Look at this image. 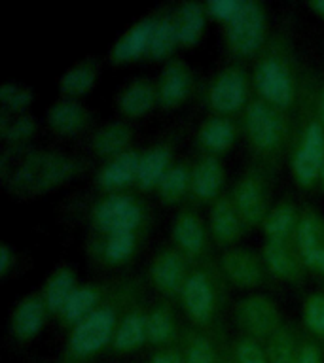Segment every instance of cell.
Returning a JSON list of instances; mask_svg holds the SVG:
<instances>
[{"instance_id": "5bb4252c", "label": "cell", "mask_w": 324, "mask_h": 363, "mask_svg": "<svg viewBox=\"0 0 324 363\" xmlns=\"http://www.w3.org/2000/svg\"><path fill=\"white\" fill-rule=\"evenodd\" d=\"M222 267H224L227 277L241 286H254L261 280L260 261L249 250L233 248L224 252Z\"/></svg>"}, {"instance_id": "9c48e42d", "label": "cell", "mask_w": 324, "mask_h": 363, "mask_svg": "<svg viewBox=\"0 0 324 363\" xmlns=\"http://www.w3.org/2000/svg\"><path fill=\"white\" fill-rule=\"evenodd\" d=\"M247 95V79L244 72L239 68H226L222 70L209 89L210 104L220 112L237 110Z\"/></svg>"}, {"instance_id": "cb8c5ba5", "label": "cell", "mask_w": 324, "mask_h": 363, "mask_svg": "<svg viewBox=\"0 0 324 363\" xmlns=\"http://www.w3.org/2000/svg\"><path fill=\"white\" fill-rule=\"evenodd\" d=\"M131 138V129L124 121H110L104 123L93 135V147L101 155H118L125 152V146Z\"/></svg>"}, {"instance_id": "836d02e7", "label": "cell", "mask_w": 324, "mask_h": 363, "mask_svg": "<svg viewBox=\"0 0 324 363\" xmlns=\"http://www.w3.org/2000/svg\"><path fill=\"white\" fill-rule=\"evenodd\" d=\"M146 333L152 345L163 346L175 335V320L165 306H156L146 314Z\"/></svg>"}, {"instance_id": "bcb514c9", "label": "cell", "mask_w": 324, "mask_h": 363, "mask_svg": "<svg viewBox=\"0 0 324 363\" xmlns=\"http://www.w3.org/2000/svg\"><path fill=\"white\" fill-rule=\"evenodd\" d=\"M146 363H184L182 354L175 348H159L150 356Z\"/></svg>"}, {"instance_id": "4dcf8cb0", "label": "cell", "mask_w": 324, "mask_h": 363, "mask_svg": "<svg viewBox=\"0 0 324 363\" xmlns=\"http://www.w3.org/2000/svg\"><path fill=\"white\" fill-rule=\"evenodd\" d=\"M235 138V127L226 118L207 119L199 129V140L210 150H226Z\"/></svg>"}, {"instance_id": "7dc6e473", "label": "cell", "mask_w": 324, "mask_h": 363, "mask_svg": "<svg viewBox=\"0 0 324 363\" xmlns=\"http://www.w3.org/2000/svg\"><path fill=\"white\" fill-rule=\"evenodd\" d=\"M301 257H303V261H306L307 265L324 271V244H318L317 248H313L311 252H307V254H303Z\"/></svg>"}, {"instance_id": "52a82bcc", "label": "cell", "mask_w": 324, "mask_h": 363, "mask_svg": "<svg viewBox=\"0 0 324 363\" xmlns=\"http://www.w3.org/2000/svg\"><path fill=\"white\" fill-rule=\"evenodd\" d=\"M324 167V129L317 119L309 121L294 155V172L303 184L323 172Z\"/></svg>"}, {"instance_id": "f5cc1de1", "label": "cell", "mask_w": 324, "mask_h": 363, "mask_svg": "<svg viewBox=\"0 0 324 363\" xmlns=\"http://www.w3.org/2000/svg\"><path fill=\"white\" fill-rule=\"evenodd\" d=\"M230 363H233V362H230Z\"/></svg>"}, {"instance_id": "e575fe53", "label": "cell", "mask_w": 324, "mask_h": 363, "mask_svg": "<svg viewBox=\"0 0 324 363\" xmlns=\"http://www.w3.org/2000/svg\"><path fill=\"white\" fill-rule=\"evenodd\" d=\"M176 42H180V38H178V27H176L175 19H171V17L156 19L148 51L153 57H163L175 48Z\"/></svg>"}, {"instance_id": "8992f818", "label": "cell", "mask_w": 324, "mask_h": 363, "mask_svg": "<svg viewBox=\"0 0 324 363\" xmlns=\"http://www.w3.org/2000/svg\"><path fill=\"white\" fill-rule=\"evenodd\" d=\"M141 206L135 199L125 193H114L102 199L93 210L97 225L104 231H124V229H135L141 221Z\"/></svg>"}, {"instance_id": "f6af8a7d", "label": "cell", "mask_w": 324, "mask_h": 363, "mask_svg": "<svg viewBox=\"0 0 324 363\" xmlns=\"http://www.w3.org/2000/svg\"><path fill=\"white\" fill-rule=\"evenodd\" d=\"M296 363H323V350L315 342H301Z\"/></svg>"}, {"instance_id": "ffe728a7", "label": "cell", "mask_w": 324, "mask_h": 363, "mask_svg": "<svg viewBox=\"0 0 324 363\" xmlns=\"http://www.w3.org/2000/svg\"><path fill=\"white\" fill-rule=\"evenodd\" d=\"M48 121L59 133H74L85 123V108L76 99H59L48 110Z\"/></svg>"}, {"instance_id": "6da1fadb", "label": "cell", "mask_w": 324, "mask_h": 363, "mask_svg": "<svg viewBox=\"0 0 324 363\" xmlns=\"http://www.w3.org/2000/svg\"><path fill=\"white\" fill-rule=\"evenodd\" d=\"M78 161L59 152H44V150H31V152L17 161L16 169L8 176V187L17 195L28 197L36 195L59 182L67 180L78 170Z\"/></svg>"}, {"instance_id": "484cf974", "label": "cell", "mask_w": 324, "mask_h": 363, "mask_svg": "<svg viewBox=\"0 0 324 363\" xmlns=\"http://www.w3.org/2000/svg\"><path fill=\"white\" fill-rule=\"evenodd\" d=\"M210 227L216 238L220 240H233L241 231L239 225V212L230 199H218L212 206L210 214Z\"/></svg>"}, {"instance_id": "db71d44e", "label": "cell", "mask_w": 324, "mask_h": 363, "mask_svg": "<svg viewBox=\"0 0 324 363\" xmlns=\"http://www.w3.org/2000/svg\"><path fill=\"white\" fill-rule=\"evenodd\" d=\"M74 363H76V362H74Z\"/></svg>"}, {"instance_id": "9a60e30c", "label": "cell", "mask_w": 324, "mask_h": 363, "mask_svg": "<svg viewBox=\"0 0 324 363\" xmlns=\"http://www.w3.org/2000/svg\"><path fill=\"white\" fill-rule=\"evenodd\" d=\"M150 274H152L156 286L163 289V291H169V294L180 289L186 282V278H184V261L173 250H163L153 257Z\"/></svg>"}, {"instance_id": "d4e9b609", "label": "cell", "mask_w": 324, "mask_h": 363, "mask_svg": "<svg viewBox=\"0 0 324 363\" xmlns=\"http://www.w3.org/2000/svg\"><path fill=\"white\" fill-rule=\"evenodd\" d=\"M156 89L146 79H135L131 82L119 95V108L129 116H141L153 104Z\"/></svg>"}, {"instance_id": "30bf717a", "label": "cell", "mask_w": 324, "mask_h": 363, "mask_svg": "<svg viewBox=\"0 0 324 363\" xmlns=\"http://www.w3.org/2000/svg\"><path fill=\"white\" fill-rule=\"evenodd\" d=\"M45 320V301L38 295L28 294L17 301L11 312V333L19 340L33 339Z\"/></svg>"}, {"instance_id": "4316f807", "label": "cell", "mask_w": 324, "mask_h": 363, "mask_svg": "<svg viewBox=\"0 0 324 363\" xmlns=\"http://www.w3.org/2000/svg\"><path fill=\"white\" fill-rule=\"evenodd\" d=\"M178 27V38L184 44H192L199 38L205 25L203 6L195 0H188L178 8V17L175 19Z\"/></svg>"}, {"instance_id": "74e56055", "label": "cell", "mask_w": 324, "mask_h": 363, "mask_svg": "<svg viewBox=\"0 0 324 363\" xmlns=\"http://www.w3.org/2000/svg\"><path fill=\"white\" fill-rule=\"evenodd\" d=\"M36 129V119L33 116L19 112H2L0 130L6 140H21L31 136Z\"/></svg>"}, {"instance_id": "7a4b0ae2", "label": "cell", "mask_w": 324, "mask_h": 363, "mask_svg": "<svg viewBox=\"0 0 324 363\" xmlns=\"http://www.w3.org/2000/svg\"><path fill=\"white\" fill-rule=\"evenodd\" d=\"M116 328H118V322H116V312L112 306H97L90 314H85L82 320L74 323L67 342L68 356L72 357L74 362L93 356L114 339Z\"/></svg>"}, {"instance_id": "d6a6232c", "label": "cell", "mask_w": 324, "mask_h": 363, "mask_svg": "<svg viewBox=\"0 0 324 363\" xmlns=\"http://www.w3.org/2000/svg\"><path fill=\"white\" fill-rule=\"evenodd\" d=\"M97 79V67L90 61H80L63 72L59 85L70 95H80L90 89Z\"/></svg>"}, {"instance_id": "7402d4cb", "label": "cell", "mask_w": 324, "mask_h": 363, "mask_svg": "<svg viewBox=\"0 0 324 363\" xmlns=\"http://www.w3.org/2000/svg\"><path fill=\"white\" fill-rule=\"evenodd\" d=\"M222 178H224V172H222L220 161L215 155H205L203 159H199V163L192 172L193 193L199 197H212L222 186Z\"/></svg>"}, {"instance_id": "f35d334b", "label": "cell", "mask_w": 324, "mask_h": 363, "mask_svg": "<svg viewBox=\"0 0 324 363\" xmlns=\"http://www.w3.org/2000/svg\"><path fill=\"white\" fill-rule=\"evenodd\" d=\"M33 101V89L19 82H4L0 85V102L4 112H19Z\"/></svg>"}, {"instance_id": "b9f144b4", "label": "cell", "mask_w": 324, "mask_h": 363, "mask_svg": "<svg viewBox=\"0 0 324 363\" xmlns=\"http://www.w3.org/2000/svg\"><path fill=\"white\" fill-rule=\"evenodd\" d=\"M135 248V231L124 229V231L108 233L104 242V255L110 261H122Z\"/></svg>"}, {"instance_id": "5b68a950", "label": "cell", "mask_w": 324, "mask_h": 363, "mask_svg": "<svg viewBox=\"0 0 324 363\" xmlns=\"http://www.w3.org/2000/svg\"><path fill=\"white\" fill-rule=\"evenodd\" d=\"M256 87L273 104H290L294 99V78L279 57H264L254 70Z\"/></svg>"}, {"instance_id": "ac0fdd59", "label": "cell", "mask_w": 324, "mask_h": 363, "mask_svg": "<svg viewBox=\"0 0 324 363\" xmlns=\"http://www.w3.org/2000/svg\"><path fill=\"white\" fill-rule=\"evenodd\" d=\"M144 340H148L146 314H142L141 311L127 312L116 328L112 346L118 352H131Z\"/></svg>"}, {"instance_id": "1f68e13d", "label": "cell", "mask_w": 324, "mask_h": 363, "mask_svg": "<svg viewBox=\"0 0 324 363\" xmlns=\"http://www.w3.org/2000/svg\"><path fill=\"white\" fill-rule=\"evenodd\" d=\"M264 257H266L267 265L273 272H277L281 277H296L298 274V259L294 254L286 248L284 240H275L269 238L264 246Z\"/></svg>"}, {"instance_id": "f546056e", "label": "cell", "mask_w": 324, "mask_h": 363, "mask_svg": "<svg viewBox=\"0 0 324 363\" xmlns=\"http://www.w3.org/2000/svg\"><path fill=\"white\" fill-rule=\"evenodd\" d=\"M99 289L95 286H90V284H85V286H78V288L74 289L72 295L68 297V301L63 306V314L67 318L68 322L76 323L78 320L85 316V314H90L93 308H97V303H99Z\"/></svg>"}, {"instance_id": "2e32d148", "label": "cell", "mask_w": 324, "mask_h": 363, "mask_svg": "<svg viewBox=\"0 0 324 363\" xmlns=\"http://www.w3.org/2000/svg\"><path fill=\"white\" fill-rule=\"evenodd\" d=\"M190 91V70L184 61H169L165 65L161 78H159V101L165 106H173L180 102Z\"/></svg>"}, {"instance_id": "7c38bea8", "label": "cell", "mask_w": 324, "mask_h": 363, "mask_svg": "<svg viewBox=\"0 0 324 363\" xmlns=\"http://www.w3.org/2000/svg\"><path fill=\"white\" fill-rule=\"evenodd\" d=\"M233 199H235V208L239 216L249 223H258L266 218V197H264L260 182L256 178H250V176L241 178L235 186Z\"/></svg>"}, {"instance_id": "3957f363", "label": "cell", "mask_w": 324, "mask_h": 363, "mask_svg": "<svg viewBox=\"0 0 324 363\" xmlns=\"http://www.w3.org/2000/svg\"><path fill=\"white\" fill-rule=\"evenodd\" d=\"M266 28V16L256 0H243L232 21H227V36L233 50L239 53H252L261 44Z\"/></svg>"}, {"instance_id": "277c9868", "label": "cell", "mask_w": 324, "mask_h": 363, "mask_svg": "<svg viewBox=\"0 0 324 363\" xmlns=\"http://www.w3.org/2000/svg\"><path fill=\"white\" fill-rule=\"evenodd\" d=\"M235 316L239 325L254 339L271 337L281 328V314L277 305L271 299H267L266 295H249L239 301Z\"/></svg>"}, {"instance_id": "d590c367", "label": "cell", "mask_w": 324, "mask_h": 363, "mask_svg": "<svg viewBox=\"0 0 324 363\" xmlns=\"http://www.w3.org/2000/svg\"><path fill=\"white\" fill-rule=\"evenodd\" d=\"M188 184H192V174L184 163H176L167 169L161 182H159V193L163 201H176L182 193L186 191Z\"/></svg>"}, {"instance_id": "ba28073f", "label": "cell", "mask_w": 324, "mask_h": 363, "mask_svg": "<svg viewBox=\"0 0 324 363\" xmlns=\"http://www.w3.org/2000/svg\"><path fill=\"white\" fill-rule=\"evenodd\" d=\"M247 130L256 147L269 150L281 138V118L266 101H252L247 108Z\"/></svg>"}, {"instance_id": "c3c4849f", "label": "cell", "mask_w": 324, "mask_h": 363, "mask_svg": "<svg viewBox=\"0 0 324 363\" xmlns=\"http://www.w3.org/2000/svg\"><path fill=\"white\" fill-rule=\"evenodd\" d=\"M10 261H11L10 246H8V242H2V244H0V271H2V274L8 271V267H10Z\"/></svg>"}, {"instance_id": "681fc988", "label": "cell", "mask_w": 324, "mask_h": 363, "mask_svg": "<svg viewBox=\"0 0 324 363\" xmlns=\"http://www.w3.org/2000/svg\"><path fill=\"white\" fill-rule=\"evenodd\" d=\"M311 6L324 16V0H311Z\"/></svg>"}, {"instance_id": "f907efd6", "label": "cell", "mask_w": 324, "mask_h": 363, "mask_svg": "<svg viewBox=\"0 0 324 363\" xmlns=\"http://www.w3.org/2000/svg\"><path fill=\"white\" fill-rule=\"evenodd\" d=\"M320 116H323V121H324V93L320 95Z\"/></svg>"}, {"instance_id": "60d3db41", "label": "cell", "mask_w": 324, "mask_h": 363, "mask_svg": "<svg viewBox=\"0 0 324 363\" xmlns=\"http://www.w3.org/2000/svg\"><path fill=\"white\" fill-rule=\"evenodd\" d=\"M233 363H267L266 346L260 345V340L244 335L239 337L233 346Z\"/></svg>"}, {"instance_id": "603a6c76", "label": "cell", "mask_w": 324, "mask_h": 363, "mask_svg": "<svg viewBox=\"0 0 324 363\" xmlns=\"http://www.w3.org/2000/svg\"><path fill=\"white\" fill-rule=\"evenodd\" d=\"M173 235H175L176 242L182 246V250H186L190 254H198L203 248V223L192 212H180L176 216L175 223H173Z\"/></svg>"}, {"instance_id": "44dd1931", "label": "cell", "mask_w": 324, "mask_h": 363, "mask_svg": "<svg viewBox=\"0 0 324 363\" xmlns=\"http://www.w3.org/2000/svg\"><path fill=\"white\" fill-rule=\"evenodd\" d=\"M169 167V147L152 146L139 157V169H136V182L142 187H150L159 184Z\"/></svg>"}, {"instance_id": "e0dca14e", "label": "cell", "mask_w": 324, "mask_h": 363, "mask_svg": "<svg viewBox=\"0 0 324 363\" xmlns=\"http://www.w3.org/2000/svg\"><path fill=\"white\" fill-rule=\"evenodd\" d=\"M139 153L133 150H125V152L114 155L102 164L97 180L101 182L104 187H118L124 186L133 178H136V169H139Z\"/></svg>"}, {"instance_id": "83f0119b", "label": "cell", "mask_w": 324, "mask_h": 363, "mask_svg": "<svg viewBox=\"0 0 324 363\" xmlns=\"http://www.w3.org/2000/svg\"><path fill=\"white\" fill-rule=\"evenodd\" d=\"M300 345L286 328H279L271 337H267L266 356L267 363H296Z\"/></svg>"}, {"instance_id": "ee69618b", "label": "cell", "mask_w": 324, "mask_h": 363, "mask_svg": "<svg viewBox=\"0 0 324 363\" xmlns=\"http://www.w3.org/2000/svg\"><path fill=\"white\" fill-rule=\"evenodd\" d=\"M241 2L243 0H209L207 2V10L212 13L218 19H226V21H232V17L235 16L241 8Z\"/></svg>"}, {"instance_id": "816d5d0a", "label": "cell", "mask_w": 324, "mask_h": 363, "mask_svg": "<svg viewBox=\"0 0 324 363\" xmlns=\"http://www.w3.org/2000/svg\"><path fill=\"white\" fill-rule=\"evenodd\" d=\"M320 174H323V182H324V167H323V172H320Z\"/></svg>"}, {"instance_id": "4fadbf2b", "label": "cell", "mask_w": 324, "mask_h": 363, "mask_svg": "<svg viewBox=\"0 0 324 363\" xmlns=\"http://www.w3.org/2000/svg\"><path fill=\"white\" fill-rule=\"evenodd\" d=\"M153 25L156 19L153 17H142L135 21L127 30H125L112 48V57L118 61H127L133 57L141 55L142 51L150 48V38H152Z\"/></svg>"}, {"instance_id": "8d00e7d4", "label": "cell", "mask_w": 324, "mask_h": 363, "mask_svg": "<svg viewBox=\"0 0 324 363\" xmlns=\"http://www.w3.org/2000/svg\"><path fill=\"white\" fill-rule=\"evenodd\" d=\"M180 354L184 363H216L215 346L209 337L201 333L188 335Z\"/></svg>"}, {"instance_id": "7bdbcfd3", "label": "cell", "mask_w": 324, "mask_h": 363, "mask_svg": "<svg viewBox=\"0 0 324 363\" xmlns=\"http://www.w3.org/2000/svg\"><path fill=\"white\" fill-rule=\"evenodd\" d=\"M303 316H306L307 325L315 333L324 337V295L311 294L303 303Z\"/></svg>"}, {"instance_id": "d6986e66", "label": "cell", "mask_w": 324, "mask_h": 363, "mask_svg": "<svg viewBox=\"0 0 324 363\" xmlns=\"http://www.w3.org/2000/svg\"><path fill=\"white\" fill-rule=\"evenodd\" d=\"M76 286V274L72 267L59 265L55 271L51 272L44 286V301L45 306L51 311H63V306L72 295Z\"/></svg>"}, {"instance_id": "ab89813d", "label": "cell", "mask_w": 324, "mask_h": 363, "mask_svg": "<svg viewBox=\"0 0 324 363\" xmlns=\"http://www.w3.org/2000/svg\"><path fill=\"white\" fill-rule=\"evenodd\" d=\"M296 237H298L301 255L317 248L318 244H323L320 242V223L313 212H306L301 216V220L298 221V227H296Z\"/></svg>"}, {"instance_id": "f1b7e54d", "label": "cell", "mask_w": 324, "mask_h": 363, "mask_svg": "<svg viewBox=\"0 0 324 363\" xmlns=\"http://www.w3.org/2000/svg\"><path fill=\"white\" fill-rule=\"evenodd\" d=\"M294 223L296 208L288 201L275 204L271 210H267L266 218H264V229H266L267 237L275 238V240H284L286 235L292 231Z\"/></svg>"}, {"instance_id": "8fae6325", "label": "cell", "mask_w": 324, "mask_h": 363, "mask_svg": "<svg viewBox=\"0 0 324 363\" xmlns=\"http://www.w3.org/2000/svg\"><path fill=\"white\" fill-rule=\"evenodd\" d=\"M182 297H184L186 311L192 314L193 320L198 322L209 320L215 295H212L209 277L203 271H193L192 274H188L186 282L182 286Z\"/></svg>"}]
</instances>
